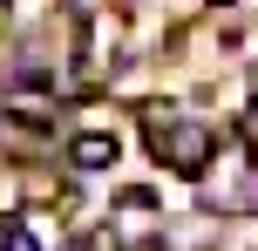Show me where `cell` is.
<instances>
[{"label":"cell","mask_w":258,"mask_h":251,"mask_svg":"<svg viewBox=\"0 0 258 251\" xmlns=\"http://www.w3.org/2000/svg\"><path fill=\"white\" fill-rule=\"evenodd\" d=\"M143 129H150V149H156V163H163L170 177H204L211 156H218L211 122H183V116H170L163 102L143 109Z\"/></svg>","instance_id":"6da1fadb"},{"label":"cell","mask_w":258,"mask_h":251,"mask_svg":"<svg viewBox=\"0 0 258 251\" xmlns=\"http://www.w3.org/2000/svg\"><path fill=\"white\" fill-rule=\"evenodd\" d=\"M245 136H251V143H258V102L245 109Z\"/></svg>","instance_id":"5b68a950"},{"label":"cell","mask_w":258,"mask_h":251,"mask_svg":"<svg viewBox=\"0 0 258 251\" xmlns=\"http://www.w3.org/2000/svg\"><path fill=\"white\" fill-rule=\"evenodd\" d=\"M7 109H14V122H21V129H48V122H54V109H48V95H27V89L14 95Z\"/></svg>","instance_id":"3957f363"},{"label":"cell","mask_w":258,"mask_h":251,"mask_svg":"<svg viewBox=\"0 0 258 251\" xmlns=\"http://www.w3.org/2000/svg\"><path fill=\"white\" fill-rule=\"evenodd\" d=\"M0 251H41V238L27 224H0Z\"/></svg>","instance_id":"277c9868"},{"label":"cell","mask_w":258,"mask_h":251,"mask_svg":"<svg viewBox=\"0 0 258 251\" xmlns=\"http://www.w3.org/2000/svg\"><path fill=\"white\" fill-rule=\"evenodd\" d=\"M68 163H75V170H109V163H116V136L109 129H82L75 143H68Z\"/></svg>","instance_id":"7a4b0ae2"}]
</instances>
